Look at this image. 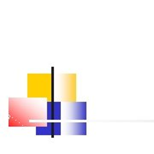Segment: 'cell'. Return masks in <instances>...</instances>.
<instances>
[{"label":"cell","mask_w":154,"mask_h":154,"mask_svg":"<svg viewBox=\"0 0 154 154\" xmlns=\"http://www.w3.org/2000/svg\"><path fill=\"white\" fill-rule=\"evenodd\" d=\"M47 118L49 120H60L61 102L49 101L47 103Z\"/></svg>","instance_id":"cell-1"},{"label":"cell","mask_w":154,"mask_h":154,"mask_svg":"<svg viewBox=\"0 0 154 154\" xmlns=\"http://www.w3.org/2000/svg\"><path fill=\"white\" fill-rule=\"evenodd\" d=\"M36 134L37 135H51V133L48 127H37Z\"/></svg>","instance_id":"cell-4"},{"label":"cell","mask_w":154,"mask_h":154,"mask_svg":"<svg viewBox=\"0 0 154 154\" xmlns=\"http://www.w3.org/2000/svg\"><path fill=\"white\" fill-rule=\"evenodd\" d=\"M47 127L50 128L51 136L60 135L61 134V123L60 122H48Z\"/></svg>","instance_id":"cell-3"},{"label":"cell","mask_w":154,"mask_h":154,"mask_svg":"<svg viewBox=\"0 0 154 154\" xmlns=\"http://www.w3.org/2000/svg\"><path fill=\"white\" fill-rule=\"evenodd\" d=\"M86 102L76 103L72 106V118L73 119H86Z\"/></svg>","instance_id":"cell-2"}]
</instances>
